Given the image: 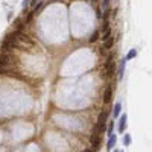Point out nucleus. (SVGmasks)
<instances>
[{
  "instance_id": "ddd939ff",
  "label": "nucleus",
  "mask_w": 152,
  "mask_h": 152,
  "mask_svg": "<svg viewBox=\"0 0 152 152\" xmlns=\"http://www.w3.org/2000/svg\"><path fill=\"white\" fill-rule=\"evenodd\" d=\"M14 24H15V29H17V32H21V28H23V23H21V20H20V19H15Z\"/></svg>"
},
{
  "instance_id": "a878e982",
  "label": "nucleus",
  "mask_w": 152,
  "mask_h": 152,
  "mask_svg": "<svg viewBox=\"0 0 152 152\" xmlns=\"http://www.w3.org/2000/svg\"><path fill=\"white\" fill-rule=\"evenodd\" d=\"M114 152H117V151H114Z\"/></svg>"
},
{
  "instance_id": "f8f14e48",
  "label": "nucleus",
  "mask_w": 152,
  "mask_h": 152,
  "mask_svg": "<svg viewBox=\"0 0 152 152\" xmlns=\"http://www.w3.org/2000/svg\"><path fill=\"white\" fill-rule=\"evenodd\" d=\"M120 110H122V105L120 103H116L114 105V110H113V116H114V117H117V116L120 114Z\"/></svg>"
},
{
  "instance_id": "a211bd4d",
  "label": "nucleus",
  "mask_w": 152,
  "mask_h": 152,
  "mask_svg": "<svg viewBox=\"0 0 152 152\" xmlns=\"http://www.w3.org/2000/svg\"><path fill=\"white\" fill-rule=\"evenodd\" d=\"M113 131H114V122H111V123L108 125V128H106V132H108L110 136H113Z\"/></svg>"
},
{
  "instance_id": "393cba45",
  "label": "nucleus",
  "mask_w": 152,
  "mask_h": 152,
  "mask_svg": "<svg viewBox=\"0 0 152 152\" xmlns=\"http://www.w3.org/2000/svg\"><path fill=\"white\" fill-rule=\"evenodd\" d=\"M84 152H93V151H91V149H85Z\"/></svg>"
},
{
  "instance_id": "4468645a",
  "label": "nucleus",
  "mask_w": 152,
  "mask_h": 152,
  "mask_svg": "<svg viewBox=\"0 0 152 152\" xmlns=\"http://www.w3.org/2000/svg\"><path fill=\"white\" fill-rule=\"evenodd\" d=\"M113 44H114V40H113V38L106 40V41L103 43V49H111V47H113Z\"/></svg>"
},
{
  "instance_id": "39448f33",
  "label": "nucleus",
  "mask_w": 152,
  "mask_h": 152,
  "mask_svg": "<svg viewBox=\"0 0 152 152\" xmlns=\"http://www.w3.org/2000/svg\"><path fill=\"white\" fill-rule=\"evenodd\" d=\"M90 141H91V151H99L101 149V136H91L90 137Z\"/></svg>"
},
{
  "instance_id": "9d476101",
  "label": "nucleus",
  "mask_w": 152,
  "mask_h": 152,
  "mask_svg": "<svg viewBox=\"0 0 152 152\" xmlns=\"http://www.w3.org/2000/svg\"><path fill=\"white\" fill-rule=\"evenodd\" d=\"M116 140H117V138H116V136H114V134H113V136H110L108 145H106V148H108V151H111V149L116 146Z\"/></svg>"
},
{
  "instance_id": "f03ea898",
  "label": "nucleus",
  "mask_w": 152,
  "mask_h": 152,
  "mask_svg": "<svg viewBox=\"0 0 152 152\" xmlns=\"http://www.w3.org/2000/svg\"><path fill=\"white\" fill-rule=\"evenodd\" d=\"M2 47H3L5 50L17 47V41H15V37H14V32H12V34H8L6 37H5V40H3V43H2Z\"/></svg>"
},
{
  "instance_id": "423d86ee",
  "label": "nucleus",
  "mask_w": 152,
  "mask_h": 152,
  "mask_svg": "<svg viewBox=\"0 0 152 152\" xmlns=\"http://www.w3.org/2000/svg\"><path fill=\"white\" fill-rule=\"evenodd\" d=\"M111 99H113V88H111V85H108V87H106V90H105V93H103V102L110 103Z\"/></svg>"
},
{
  "instance_id": "5701e85b",
  "label": "nucleus",
  "mask_w": 152,
  "mask_h": 152,
  "mask_svg": "<svg viewBox=\"0 0 152 152\" xmlns=\"http://www.w3.org/2000/svg\"><path fill=\"white\" fill-rule=\"evenodd\" d=\"M108 3H110V0H103V6H108Z\"/></svg>"
},
{
  "instance_id": "f3484780",
  "label": "nucleus",
  "mask_w": 152,
  "mask_h": 152,
  "mask_svg": "<svg viewBox=\"0 0 152 152\" xmlns=\"http://www.w3.org/2000/svg\"><path fill=\"white\" fill-rule=\"evenodd\" d=\"M110 38H111V31H110V29H106V31H105V34H103V37H102V40H103V41H106V40H110Z\"/></svg>"
},
{
  "instance_id": "1a4fd4ad",
  "label": "nucleus",
  "mask_w": 152,
  "mask_h": 152,
  "mask_svg": "<svg viewBox=\"0 0 152 152\" xmlns=\"http://www.w3.org/2000/svg\"><path fill=\"white\" fill-rule=\"evenodd\" d=\"M106 117H108V113H106V111H102V113L99 114V119H97V123H99V125H105Z\"/></svg>"
},
{
  "instance_id": "2eb2a0df",
  "label": "nucleus",
  "mask_w": 152,
  "mask_h": 152,
  "mask_svg": "<svg viewBox=\"0 0 152 152\" xmlns=\"http://www.w3.org/2000/svg\"><path fill=\"white\" fill-rule=\"evenodd\" d=\"M123 145H125V146H129V145H131V136H129V134H125V137H123Z\"/></svg>"
},
{
  "instance_id": "9b49d317",
  "label": "nucleus",
  "mask_w": 152,
  "mask_h": 152,
  "mask_svg": "<svg viewBox=\"0 0 152 152\" xmlns=\"http://www.w3.org/2000/svg\"><path fill=\"white\" fill-rule=\"evenodd\" d=\"M125 64H126V59H122L120 67H119V79H123V71H125Z\"/></svg>"
},
{
  "instance_id": "aec40b11",
  "label": "nucleus",
  "mask_w": 152,
  "mask_h": 152,
  "mask_svg": "<svg viewBox=\"0 0 152 152\" xmlns=\"http://www.w3.org/2000/svg\"><path fill=\"white\" fill-rule=\"evenodd\" d=\"M97 38H99V32H94V34L91 35V38H90V43H94Z\"/></svg>"
},
{
  "instance_id": "dca6fc26",
  "label": "nucleus",
  "mask_w": 152,
  "mask_h": 152,
  "mask_svg": "<svg viewBox=\"0 0 152 152\" xmlns=\"http://www.w3.org/2000/svg\"><path fill=\"white\" fill-rule=\"evenodd\" d=\"M136 55H137V50H136V49H132V50H129V52H128L126 59H132V58L136 56Z\"/></svg>"
},
{
  "instance_id": "7ed1b4c3",
  "label": "nucleus",
  "mask_w": 152,
  "mask_h": 152,
  "mask_svg": "<svg viewBox=\"0 0 152 152\" xmlns=\"http://www.w3.org/2000/svg\"><path fill=\"white\" fill-rule=\"evenodd\" d=\"M14 61H15V58L12 55H9V53H5V52L0 53V66H2V67L11 64V62H14Z\"/></svg>"
},
{
  "instance_id": "6ab92c4d",
  "label": "nucleus",
  "mask_w": 152,
  "mask_h": 152,
  "mask_svg": "<svg viewBox=\"0 0 152 152\" xmlns=\"http://www.w3.org/2000/svg\"><path fill=\"white\" fill-rule=\"evenodd\" d=\"M43 5H44V2H43V0H41V2H40L38 5H35V9H34L32 12H34V14H35V12H38V11L41 9V8H43Z\"/></svg>"
},
{
  "instance_id": "4be33fe9",
  "label": "nucleus",
  "mask_w": 152,
  "mask_h": 152,
  "mask_svg": "<svg viewBox=\"0 0 152 152\" xmlns=\"http://www.w3.org/2000/svg\"><path fill=\"white\" fill-rule=\"evenodd\" d=\"M5 71H6V69H5V67H2V66H0V73H5Z\"/></svg>"
},
{
  "instance_id": "b1692460",
  "label": "nucleus",
  "mask_w": 152,
  "mask_h": 152,
  "mask_svg": "<svg viewBox=\"0 0 152 152\" xmlns=\"http://www.w3.org/2000/svg\"><path fill=\"white\" fill-rule=\"evenodd\" d=\"M31 5H37V0H31Z\"/></svg>"
},
{
  "instance_id": "f257e3e1",
  "label": "nucleus",
  "mask_w": 152,
  "mask_h": 152,
  "mask_svg": "<svg viewBox=\"0 0 152 152\" xmlns=\"http://www.w3.org/2000/svg\"><path fill=\"white\" fill-rule=\"evenodd\" d=\"M14 37H15V41H17V47H23V46H34V43L31 41V38L28 35H24L23 32H14Z\"/></svg>"
},
{
  "instance_id": "412c9836",
  "label": "nucleus",
  "mask_w": 152,
  "mask_h": 152,
  "mask_svg": "<svg viewBox=\"0 0 152 152\" xmlns=\"http://www.w3.org/2000/svg\"><path fill=\"white\" fill-rule=\"evenodd\" d=\"M32 15H34V12H29V15L26 17V21H31L32 20Z\"/></svg>"
},
{
  "instance_id": "6e6552de",
  "label": "nucleus",
  "mask_w": 152,
  "mask_h": 152,
  "mask_svg": "<svg viewBox=\"0 0 152 152\" xmlns=\"http://www.w3.org/2000/svg\"><path fill=\"white\" fill-rule=\"evenodd\" d=\"M105 125H99V123H97L96 125V126H94V132H93V136H101V134L102 132H105Z\"/></svg>"
},
{
  "instance_id": "0eeeda50",
  "label": "nucleus",
  "mask_w": 152,
  "mask_h": 152,
  "mask_svg": "<svg viewBox=\"0 0 152 152\" xmlns=\"http://www.w3.org/2000/svg\"><path fill=\"white\" fill-rule=\"evenodd\" d=\"M126 119H128V116L123 113V116L120 117V123H119V131L120 132H123L125 129H126Z\"/></svg>"
},
{
  "instance_id": "20e7f679",
  "label": "nucleus",
  "mask_w": 152,
  "mask_h": 152,
  "mask_svg": "<svg viewBox=\"0 0 152 152\" xmlns=\"http://www.w3.org/2000/svg\"><path fill=\"white\" fill-rule=\"evenodd\" d=\"M105 70H106V75H113L114 71H116V64H114V61H113V56H111V55L108 56V61H106Z\"/></svg>"
}]
</instances>
